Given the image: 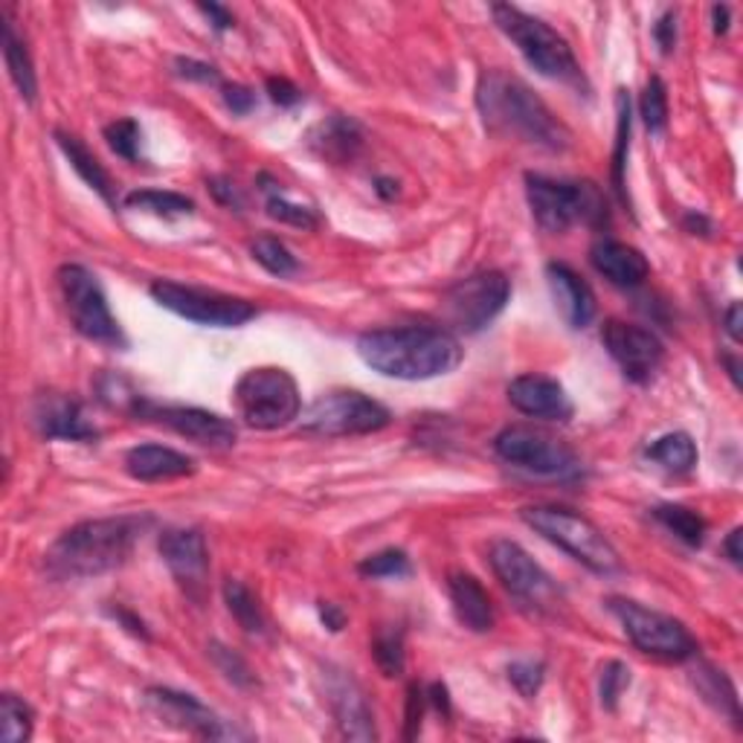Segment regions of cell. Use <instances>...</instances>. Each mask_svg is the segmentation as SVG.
I'll return each mask as SVG.
<instances>
[{"label": "cell", "instance_id": "obj_47", "mask_svg": "<svg viewBox=\"0 0 743 743\" xmlns=\"http://www.w3.org/2000/svg\"><path fill=\"white\" fill-rule=\"evenodd\" d=\"M264 88H268V97H271L279 108H293L302 102L300 88L293 82H288V79H282V76H271V79L264 82Z\"/></svg>", "mask_w": 743, "mask_h": 743}, {"label": "cell", "instance_id": "obj_52", "mask_svg": "<svg viewBox=\"0 0 743 743\" xmlns=\"http://www.w3.org/2000/svg\"><path fill=\"white\" fill-rule=\"evenodd\" d=\"M111 616L117 619V622H120L128 633H134V636H140V639H149V627H145V622L140 616H134L131 610L117 608V610H111Z\"/></svg>", "mask_w": 743, "mask_h": 743}, {"label": "cell", "instance_id": "obj_25", "mask_svg": "<svg viewBox=\"0 0 743 743\" xmlns=\"http://www.w3.org/2000/svg\"><path fill=\"white\" fill-rule=\"evenodd\" d=\"M125 471L140 482L181 480L195 473V462L187 453L163 448V444H140L125 453Z\"/></svg>", "mask_w": 743, "mask_h": 743}, {"label": "cell", "instance_id": "obj_18", "mask_svg": "<svg viewBox=\"0 0 743 743\" xmlns=\"http://www.w3.org/2000/svg\"><path fill=\"white\" fill-rule=\"evenodd\" d=\"M140 413L158 419L160 424H165V428L189 439V442L215 448V451L233 448L235 439H239V430H235L233 421L210 413V410H201V406H151V410H140Z\"/></svg>", "mask_w": 743, "mask_h": 743}, {"label": "cell", "instance_id": "obj_35", "mask_svg": "<svg viewBox=\"0 0 743 743\" xmlns=\"http://www.w3.org/2000/svg\"><path fill=\"white\" fill-rule=\"evenodd\" d=\"M250 253L259 264H262L264 271L273 273V277H293V273L300 271V262H297V255L282 244L273 235H259V239L250 244Z\"/></svg>", "mask_w": 743, "mask_h": 743}, {"label": "cell", "instance_id": "obj_19", "mask_svg": "<svg viewBox=\"0 0 743 743\" xmlns=\"http://www.w3.org/2000/svg\"><path fill=\"white\" fill-rule=\"evenodd\" d=\"M325 694H329L331 712L338 717V726L349 741H375V717L369 709V700L354 676L340 669H325Z\"/></svg>", "mask_w": 743, "mask_h": 743}, {"label": "cell", "instance_id": "obj_14", "mask_svg": "<svg viewBox=\"0 0 743 743\" xmlns=\"http://www.w3.org/2000/svg\"><path fill=\"white\" fill-rule=\"evenodd\" d=\"M601 343L610 358L622 367L624 378L633 383H647L660 372L665 361V349L651 329L624 320H608L601 329Z\"/></svg>", "mask_w": 743, "mask_h": 743}, {"label": "cell", "instance_id": "obj_8", "mask_svg": "<svg viewBox=\"0 0 743 743\" xmlns=\"http://www.w3.org/2000/svg\"><path fill=\"white\" fill-rule=\"evenodd\" d=\"M151 300L158 302L160 309L172 311L183 317L189 323L212 325V329H235V325L250 323L259 309L250 300L230 297L221 291H207V288L181 285L172 279H158L149 288Z\"/></svg>", "mask_w": 743, "mask_h": 743}, {"label": "cell", "instance_id": "obj_41", "mask_svg": "<svg viewBox=\"0 0 743 743\" xmlns=\"http://www.w3.org/2000/svg\"><path fill=\"white\" fill-rule=\"evenodd\" d=\"M207 651H210L212 665H215V669L221 671L233 685H239V689H250V685L255 683V674L235 651H230V647L221 645V642H210Z\"/></svg>", "mask_w": 743, "mask_h": 743}, {"label": "cell", "instance_id": "obj_6", "mask_svg": "<svg viewBox=\"0 0 743 743\" xmlns=\"http://www.w3.org/2000/svg\"><path fill=\"white\" fill-rule=\"evenodd\" d=\"M526 195L532 215L546 233H566L572 224L604 227L608 201L595 183H563L546 174H526Z\"/></svg>", "mask_w": 743, "mask_h": 743}, {"label": "cell", "instance_id": "obj_44", "mask_svg": "<svg viewBox=\"0 0 743 743\" xmlns=\"http://www.w3.org/2000/svg\"><path fill=\"white\" fill-rule=\"evenodd\" d=\"M543 671H546L543 669V662H532V660L511 662L509 680H511V685L523 694V697L532 700L543 685Z\"/></svg>", "mask_w": 743, "mask_h": 743}, {"label": "cell", "instance_id": "obj_37", "mask_svg": "<svg viewBox=\"0 0 743 743\" xmlns=\"http://www.w3.org/2000/svg\"><path fill=\"white\" fill-rule=\"evenodd\" d=\"M616 151H613V187H616L619 198L627 201L624 195V172H627V151H631V97L627 91H619L616 97Z\"/></svg>", "mask_w": 743, "mask_h": 743}, {"label": "cell", "instance_id": "obj_1", "mask_svg": "<svg viewBox=\"0 0 743 743\" xmlns=\"http://www.w3.org/2000/svg\"><path fill=\"white\" fill-rule=\"evenodd\" d=\"M476 108L485 128L503 140H518L546 151H563L572 140L570 128L549 111L546 102L523 79L505 70L482 73L476 84Z\"/></svg>", "mask_w": 743, "mask_h": 743}, {"label": "cell", "instance_id": "obj_30", "mask_svg": "<svg viewBox=\"0 0 743 743\" xmlns=\"http://www.w3.org/2000/svg\"><path fill=\"white\" fill-rule=\"evenodd\" d=\"M645 456L671 473H689L694 471V465H697V444H694V439H691L689 433H680V430H676V433L660 435V439L647 448Z\"/></svg>", "mask_w": 743, "mask_h": 743}, {"label": "cell", "instance_id": "obj_50", "mask_svg": "<svg viewBox=\"0 0 743 743\" xmlns=\"http://www.w3.org/2000/svg\"><path fill=\"white\" fill-rule=\"evenodd\" d=\"M210 192L215 195L218 203H224L230 210H244V198H241L239 187H235L233 181H227V178H212Z\"/></svg>", "mask_w": 743, "mask_h": 743}, {"label": "cell", "instance_id": "obj_42", "mask_svg": "<svg viewBox=\"0 0 743 743\" xmlns=\"http://www.w3.org/2000/svg\"><path fill=\"white\" fill-rule=\"evenodd\" d=\"M106 140L113 154H120L128 163L140 160V125H137V120H117L106 125Z\"/></svg>", "mask_w": 743, "mask_h": 743}, {"label": "cell", "instance_id": "obj_38", "mask_svg": "<svg viewBox=\"0 0 743 743\" xmlns=\"http://www.w3.org/2000/svg\"><path fill=\"white\" fill-rule=\"evenodd\" d=\"M639 113H642V122L651 134H662L665 125H669V91H665V82L660 76H651L639 99Z\"/></svg>", "mask_w": 743, "mask_h": 743}, {"label": "cell", "instance_id": "obj_53", "mask_svg": "<svg viewBox=\"0 0 743 743\" xmlns=\"http://www.w3.org/2000/svg\"><path fill=\"white\" fill-rule=\"evenodd\" d=\"M683 227H685V233L703 235V239H709V235L714 233L712 218L703 215V212H689V215L683 218Z\"/></svg>", "mask_w": 743, "mask_h": 743}, {"label": "cell", "instance_id": "obj_33", "mask_svg": "<svg viewBox=\"0 0 743 743\" xmlns=\"http://www.w3.org/2000/svg\"><path fill=\"white\" fill-rule=\"evenodd\" d=\"M224 601H227V610H230L235 622L241 624V631L264 633V610H262V604H259V599L250 593V586H244L235 579H227Z\"/></svg>", "mask_w": 743, "mask_h": 743}, {"label": "cell", "instance_id": "obj_45", "mask_svg": "<svg viewBox=\"0 0 743 743\" xmlns=\"http://www.w3.org/2000/svg\"><path fill=\"white\" fill-rule=\"evenodd\" d=\"M174 73L181 76V79H189V82H201V84H218V70L207 61L198 59H174Z\"/></svg>", "mask_w": 743, "mask_h": 743}, {"label": "cell", "instance_id": "obj_2", "mask_svg": "<svg viewBox=\"0 0 743 743\" xmlns=\"http://www.w3.org/2000/svg\"><path fill=\"white\" fill-rule=\"evenodd\" d=\"M149 526V514L84 520L47 549V572L59 581H84L120 570Z\"/></svg>", "mask_w": 743, "mask_h": 743}, {"label": "cell", "instance_id": "obj_34", "mask_svg": "<svg viewBox=\"0 0 743 743\" xmlns=\"http://www.w3.org/2000/svg\"><path fill=\"white\" fill-rule=\"evenodd\" d=\"M259 181L264 183V192H268V215L277 218V221H282V224H291V227H302V230H314L317 224H320V218H317L314 210H309V207H300V203L288 201L285 192H282V187H279L273 178H268V174H262Z\"/></svg>", "mask_w": 743, "mask_h": 743}, {"label": "cell", "instance_id": "obj_31", "mask_svg": "<svg viewBox=\"0 0 743 743\" xmlns=\"http://www.w3.org/2000/svg\"><path fill=\"white\" fill-rule=\"evenodd\" d=\"M125 207L131 210H143L160 218H181L195 212V201L181 192H163V189H140L125 198Z\"/></svg>", "mask_w": 743, "mask_h": 743}, {"label": "cell", "instance_id": "obj_17", "mask_svg": "<svg viewBox=\"0 0 743 743\" xmlns=\"http://www.w3.org/2000/svg\"><path fill=\"white\" fill-rule=\"evenodd\" d=\"M160 555L172 570L183 593L201 604L210 581V549L198 529H165L160 534Z\"/></svg>", "mask_w": 743, "mask_h": 743}, {"label": "cell", "instance_id": "obj_23", "mask_svg": "<svg viewBox=\"0 0 743 743\" xmlns=\"http://www.w3.org/2000/svg\"><path fill=\"white\" fill-rule=\"evenodd\" d=\"M590 262L610 285L616 288H639L651 273L645 253L616 239L595 241L593 250H590Z\"/></svg>", "mask_w": 743, "mask_h": 743}, {"label": "cell", "instance_id": "obj_51", "mask_svg": "<svg viewBox=\"0 0 743 743\" xmlns=\"http://www.w3.org/2000/svg\"><path fill=\"white\" fill-rule=\"evenodd\" d=\"M198 9H201L203 16L210 18V23L215 27L218 32L233 30V12H230L227 7H221V3H201Z\"/></svg>", "mask_w": 743, "mask_h": 743}, {"label": "cell", "instance_id": "obj_5", "mask_svg": "<svg viewBox=\"0 0 743 743\" xmlns=\"http://www.w3.org/2000/svg\"><path fill=\"white\" fill-rule=\"evenodd\" d=\"M491 16H494L496 27L511 38V44L518 47L520 56L529 61V68L546 79H561V82L579 79L581 70L572 56L570 41L555 27H549L546 21L529 16L511 3H494Z\"/></svg>", "mask_w": 743, "mask_h": 743}, {"label": "cell", "instance_id": "obj_46", "mask_svg": "<svg viewBox=\"0 0 743 743\" xmlns=\"http://www.w3.org/2000/svg\"><path fill=\"white\" fill-rule=\"evenodd\" d=\"M424 703H428V691L421 685H410L406 691V741L419 735L421 717H424Z\"/></svg>", "mask_w": 743, "mask_h": 743}, {"label": "cell", "instance_id": "obj_39", "mask_svg": "<svg viewBox=\"0 0 743 743\" xmlns=\"http://www.w3.org/2000/svg\"><path fill=\"white\" fill-rule=\"evenodd\" d=\"M0 721H3V743H23L32 735V709L16 694L0 697Z\"/></svg>", "mask_w": 743, "mask_h": 743}, {"label": "cell", "instance_id": "obj_15", "mask_svg": "<svg viewBox=\"0 0 743 743\" xmlns=\"http://www.w3.org/2000/svg\"><path fill=\"white\" fill-rule=\"evenodd\" d=\"M489 558L491 570L500 579V584L518 601H523L529 608H543V604L555 599L552 579L534 563V558L520 543L494 541Z\"/></svg>", "mask_w": 743, "mask_h": 743}, {"label": "cell", "instance_id": "obj_49", "mask_svg": "<svg viewBox=\"0 0 743 743\" xmlns=\"http://www.w3.org/2000/svg\"><path fill=\"white\" fill-rule=\"evenodd\" d=\"M224 102L230 111L244 117V113L253 111L255 93L250 91V88H244V84H224Z\"/></svg>", "mask_w": 743, "mask_h": 743}, {"label": "cell", "instance_id": "obj_58", "mask_svg": "<svg viewBox=\"0 0 743 743\" xmlns=\"http://www.w3.org/2000/svg\"><path fill=\"white\" fill-rule=\"evenodd\" d=\"M712 21H714V32L723 36L729 30V7H714L712 9Z\"/></svg>", "mask_w": 743, "mask_h": 743}, {"label": "cell", "instance_id": "obj_11", "mask_svg": "<svg viewBox=\"0 0 743 743\" xmlns=\"http://www.w3.org/2000/svg\"><path fill=\"white\" fill-rule=\"evenodd\" d=\"M390 410L363 392H325L302 413V430L309 435L340 439V435H367L390 428Z\"/></svg>", "mask_w": 743, "mask_h": 743}, {"label": "cell", "instance_id": "obj_57", "mask_svg": "<svg viewBox=\"0 0 743 743\" xmlns=\"http://www.w3.org/2000/svg\"><path fill=\"white\" fill-rule=\"evenodd\" d=\"M726 331L732 340H741V302H732V305H729Z\"/></svg>", "mask_w": 743, "mask_h": 743}, {"label": "cell", "instance_id": "obj_54", "mask_svg": "<svg viewBox=\"0 0 743 743\" xmlns=\"http://www.w3.org/2000/svg\"><path fill=\"white\" fill-rule=\"evenodd\" d=\"M320 619L329 631H343L345 624V613L338 608V604H331V601H320Z\"/></svg>", "mask_w": 743, "mask_h": 743}, {"label": "cell", "instance_id": "obj_9", "mask_svg": "<svg viewBox=\"0 0 743 743\" xmlns=\"http://www.w3.org/2000/svg\"><path fill=\"white\" fill-rule=\"evenodd\" d=\"M610 613L622 622L624 636L647 656L669 662H685L697 653V642L685 631L683 622L674 616H665L660 610H651L645 604L631 599H610Z\"/></svg>", "mask_w": 743, "mask_h": 743}, {"label": "cell", "instance_id": "obj_28", "mask_svg": "<svg viewBox=\"0 0 743 743\" xmlns=\"http://www.w3.org/2000/svg\"><path fill=\"white\" fill-rule=\"evenodd\" d=\"M691 683H694L700 697L706 700L714 712H721L735 726H741V700H737V691L732 685V680L723 671H717L709 662H697L694 671H691Z\"/></svg>", "mask_w": 743, "mask_h": 743}, {"label": "cell", "instance_id": "obj_4", "mask_svg": "<svg viewBox=\"0 0 743 743\" xmlns=\"http://www.w3.org/2000/svg\"><path fill=\"white\" fill-rule=\"evenodd\" d=\"M520 518L529 529L543 534L549 543L561 546L570 552L575 561H581L586 570L599 572V575H613L622 570L616 546L604 538L593 520L570 509H558V505H529L520 511Z\"/></svg>", "mask_w": 743, "mask_h": 743}, {"label": "cell", "instance_id": "obj_59", "mask_svg": "<svg viewBox=\"0 0 743 743\" xmlns=\"http://www.w3.org/2000/svg\"><path fill=\"white\" fill-rule=\"evenodd\" d=\"M378 187H375V192L381 198H386V201H390V198H395L399 195V183L395 181H390V178H378Z\"/></svg>", "mask_w": 743, "mask_h": 743}, {"label": "cell", "instance_id": "obj_3", "mask_svg": "<svg viewBox=\"0 0 743 743\" xmlns=\"http://www.w3.org/2000/svg\"><path fill=\"white\" fill-rule=\"evenodd\" d=\"M358 354L378 375L399 378V381H430L459 367L462 345L448 329L404 325V329H375L361 334Z\"/></svg>", "mask_w": 743, "mask_h": 743}, {"label": "cell", "instance_id": "obj_24", "mask_svg": "<svg viewBox=\"0 0 743 743\" xmlns=\"http://www.w3.org/2000/svg\"><path fill=\"white\" fill-rule=\"evenodd\" d=\"M546 279L549 288H552V297H555V305L561 309L563 320L572 329H586V325L593 323L595 293L579 273L572 271L570 264L552 262L546 268Z\"/></svg>", "mask_w": 743, "mask_h": 743}, {"label": "cell", "instance_id": "obj_29", "mask_svg": "<svg viewBox=\"0 0 743 743\" xmlns=\"http://www.w3.org/2000/svg\"><path fill=\"white\" fill-rule=\"evenodd\" d=\"M3 61H7V70L16 82L18 93H21L23 102H36L38 93V79L36 68H32V59L27 53V44L12 30V21L3 12Z\"/></svg>", "mask_w": 743, "mask_h": 743}, {"label": "cell", "instance_id": "obj_27", "mask_svg": "<svg viewBox=\"0 0 743 743\" xmlns=\"http://www.w3.org/2000/svg\"><path fill=\"white\" fill-rule=\"evenodd\" d=\"M56 143H59V149L64 151V158L70 160L73 172L79 174V178H82V181L88 183L97 195H102V201L113 207L117 198H113L111 174L106 172V165L93 158V151L88 149V145H84L76 134H68V131H56Z\"/></svg>", "mask_w": 743, "mask_h": 743}, {"label": "cell", "instance_id": "obj_43", "mask_svg": "<svg viewBox=\"0 0 743 743\" xmlns=\"http://www.w3.org/2000/svg\"><path fill=\"white\" fill-rule=\"evenodd\" d=\"M631 685V669L624 665V662H608L604 669H601V680H599V697L601 706L613 709L619 706V697H622V691Z\"/></svg>", "mask_w": 743, "mask_h": 743}, {"label": "cell", "instance_id": "obj_40", "mask_svg": "<svg viewBox=\"0 0 743 743\" xmlns=\"http://www.w3.org/2000/svg\"><path fill=\"white\" fill-rule=\"evenodd\" d=\"M363 579H404L410 575V558L404 549H383L358 563Z\"/></svg>", "mask_w": 743, "mask_h": 743}, {"label": "cell", "instance_id": "obj_48", "mask_svg": "<svg viewBox=\"0 0 743 743\" xmlns=\"http://www.w3.org/2000/svg\"><path fill=\"white\" fill-rule=\"evenodd\" d=\"M653 41L660 44L662 56H671L676 47V12H665L653 23Z\"/></svg>", "mask_w": 743, "mask_h": 743}, {"label": "cell", "instance_id": "obj_55", "mask_svg": "<svg viewBox=\"0 0 743 743\" xmlns=\"http://www.w3.org/2000/svg\"><path fill=\"white\" fill-rule=\"evenodd\" d=\"M428 700L435 706V712H442L444 717H451V697H448V689H444L442 683L430 685Z\"/></svg>", "mask_w": 743, "mask_h": 743}, {"label": "cell", "instance_id": "obj_32", "mask_svg": "<svg viewBox=\"0 0 743 743\" xmlns=\"http://www.w3.org/2000/svg\"><path fill=\"white\" fill-rule=\"evenodd\" d=\"M653 518L660 520L669 532H674L680 541L689 543V546H703V541H706V520L700 518L697 511L685 509V505H656Z\"/></svg>", "mask_w": 743, "mask_h": 743}, {"label": "cell", "instance_id": "obj_22", "mask_svg": "<svg viewBox=\"0 0 743 743\" xmlns=\"http://www.w3.org/2000/svg\"><path fill=\"white\" fill-rule=\"evenodd\" d=\"M309 149L325 163L345 165L354 163L363 151V128L361 122L345 117V113H331L323 122H317L309 134Z\"/></svg>", "mask_w": 743, "mask_h": 743}, {"label": "cell", "instance_id": "obj_20", "mask_svg": "<svg viewBox=\"0 0 743 743\" xmlns=\"http://www.w3.org/2000/svg\"><path fill=\"white\" fill-rule=\"evenodd\" d=\"M509 401L518 413L543 421H570L572 401L555 378L520 375L509 383Z\"/></svg>", "mask_w": 743, "mask_h": 743}, {"label": "cell", "instance_id": "obj_36", "mask_svg": "<svg viewBox=\"0 0 743 743\" xmlns=\"http://www.w3.org/2000/svg\"><path fill=\"white\" fill-rule=\"evenodd\" d=\"M372 656H375L383 676L404 674V631H399V627H383V631H378L375 639H372Z\"/></svg>", "mask_w": 743, "mask_h": 743}, {"label": "cell", "instance_id": "obj_21", "mask_svg": "<svg viewBox=\"0 0 743 743\" xmlns=\"http://www.w3.org/2000/svg\"><path fill=\"white\" fill-rule=\"evenodd\" d=\"M32 421L44 439H61V442H97L99 430L93 428L82 404L68 395H41L32 406Z\"/></svg>", "mask_w": 743, "mask_h": 743}, {"label": "cell", "instance_id": "obj_12", "mask_svg": "<svg viewBox=\"0 0 743 743\" xmlns=\"http://www.w3.org/2000/svg\"><path fill=\"white\" fill-rule=\"evenodd\" d=\"M494 451L509 465L523 468L538 476L572 480L581 473V459L575 456V451L546 430L523 428V424L505 428L494 439Z\"/></svg>", "mask_w": 743, "mask_h": 743}, {"label": "cell", "instance_id": "obj_13", "mask_svg": "<svg viewBox=\"0 0 743 743\" xmlns=\"http://www.w3.org/2000/svg\"><path fill=\"white\" fill-rule=\"evenodd\" d=\"M511 297V282L500 271H480L459 279L442 297L444 323L456 331L476 334L496 320Z\"/></svg>", "mask_w": 743, "mask_h": 743}, {"label": "cell", "instance_id": "obj_56", "mask_svg": "<svg viewBox=\"0 0 743 743\" xmlns=\"http://www.w3.org/2000/svg\"><path fill=\"white\" fill-rule=\"evenodd\" d=\"M741 538H743V532H741V529H732V532H729V538H726V543H723V549H726L729 561H732V563H737V566H741V561H743V552H741Z\"/></svg>", "mask_w": 743, "mask_h": 743}, {"label": "cell", "instance_id": "obj_10", "mask_svg": "<svg viewBox=\"0 0 743 743\" xmlns=\"http://www.w3.org/2000/svg\"><path fill=\"white\" fill-rule=\"evenodd\" d=\"M59 288L70 323H73V329L82 338L93 340V343L113 345V349L125 345L120 323H117V317L108 309L106 291H102L99 279L88 268H82V264L59 268Z\"/></svg>", "mask_w": 743, "mask_h": 743}, {"label": "cell", "instance_id": "obj_16", "mask_svg": "<svg viewBox=\"0 0 743 743\" xmlns=\"http://www.w3.org/2000/svg\"><path fill=\"white\" fill-rule=\"evenodd\" d=\"M145 706L158 714L160 723L181 729V732H189V735L207 737V741L244 737L230 723L221 721L212 709L203 706L195 694H183V691L174 689H149L145 691Z\"/></svg>", "mask_w": 743, "mask_h": 743}, {"label": "cell", "instance_id": "obj_60", "mask_svg": "<svg viewBox=\"0 0 743 743\" xmlns=\"http://www.w3.org/2000/svg\"><path fill=\"white\" fill-rule=\"evenodd\" d=\"M723 363H726V367H729V375H732L735 386H741V367H737L735 358H723Z\"/></svg>", "mask_w": 743, "mask_h": 743}, {"label": "cell", "instance_id": "obj_7", "mask_svg": "<svg viewBox=\"0 0 743 743\" xmlns=\"http://www.w3.org/2000/svg\"><path fill=\"white\" fill-rule=\"evenodd\" d=\"M235 406H239V415L248 421L250 428H288L293 419H300V386L285 369H248L235 383Z\"/></svg>", "mask_w": 743, "mask_h": 743}, {"label": "cell", "instance_id": "obj_26", "mask_svg": "<svg viewBox=\"0 0 743 743\" xmlns=\"http://www.w3.org/2000/svg\"><path fill=\"white\" fill-rule=\"evenodd\" d=\"M448 593L453 601V613L471 633H489L494 631V604L480 581L468 575V572H453L448 581Z\"/></svg>", "mask_w": 743, "mask_h": 743}]
</instances>
